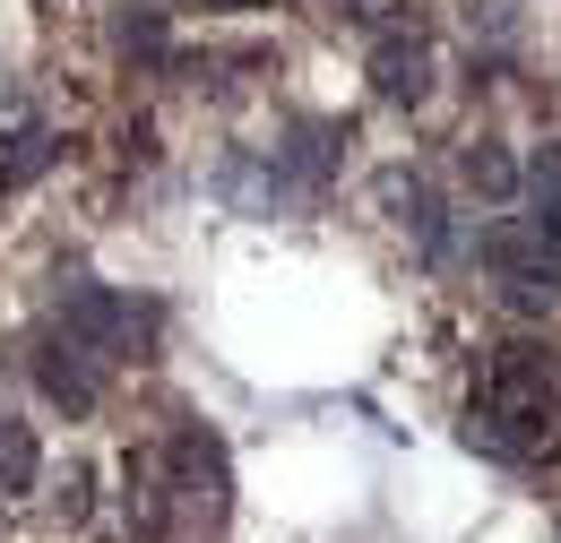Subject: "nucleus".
I'll list each match as a JSON object with an SVG mask.
<instances>
[{"label": "nucleus", "instance_id": "f257e3e1", "mask_svg": "<svg viewBox=\"0 0 561 543\" xmlns=\"http://www.w3.org/2000/svg\"><path fill=\"white\" fill-rule=\"evenodd\" d=\"M476 259L510 285V302H527V311L561 302V242L527 233V224H492V233H476Z\"/></svg>", "mask_w": 561, "mask_h": 543}, {"label": "nucleus", "instance_id": "f03ea898", "mask_svg": "<svg viewBox=\"0 0 561 543\" xmlns=\"http://www.w3.org/2000/svg\"><path fill=\"white\" fill-rule=\"evenodd\" d=\"M147 320H156L147 302L130 311V302H122V293H104V285H70V293H61V337L87 345V354H122L130 328H147Z\"/></svg>", "mask_w": 561, "mask_h": 543}, {"label": "nucleus", "instance_id": "7ed1b4c3", "mask_svg": "<svg viewBox=\"0 0 561 543\" xmlns=\"http://www.w3.org/2000/svg\"><path fill=\"white\" fill-rule=\"evenodd\" d=\"M173 475H182L191 500H208V518H225L233 475H225V440H216L208 423H182V440H173Z\"/></svg>", "mask_w": 561, "mask_h": 543}, {"label": "nucleus", "instance_id": "20e7f679", "mask_svg": "<svg viewBox=\"0 0 561 543\" xmlns=\"http://www.w3.org/2000/svg\"><path fill=\"white\" fill-rule=\"evenodd\" d=\"M337 155H346V122H294L277 147V173L285 182H329Z\"/></svg>", "mask_w": 561, "mask_h": 543}, {"label": "nucleus", "instance_id": "39448f33", "mask_svg": "<svg viewBox=\"0 0 561 543\" xmlns=\"http://www.w3.org/2000/svg\"><path fill=\"white\" fill-rule=\"evenodd\" d=\"M371 95H380V104H423V95H432V53H423L415 35H407V44L389 35V44L371 53Z\"/></svg>", "mask_w": 561, "mask_h": 543}, {"label": "nucleus", "instance_id": "423d86ee", "mask_svg": "<svg viewBox=\"0 0 561 543\" xmlns=\"http://www.w3.org/2000/svg\"><path fill=\"white\" fill-rule=\"evenodd\" d=\"M35 380H44V397H53L61 414H87V406H95V389H104V380H95V354H87V345H70V337L35 362Z\"/></svg>", "mask_w": 561, "mask_h": 543}, {"label": "nucleus", "instance_id": "0eeeda50", "mask_svg": "<svg viewBox=\"0 0 561 543\" xmlns=\"http://www.w3.org/2000/svg\"><path fill=\"white\" fill-rule=\"evenodd\" d=\"M53 164H61V138H53V130H9V138H0V182H9V190L44 182Z\"/></svg>", "mask_w": 561, "mask_h": 543}, {"label": "nucleus", "instance_id": "6e6552de", "mask_svg": "<svg viewBox=\"0 0 561 543\" xmlns=\"http://www.w3.org/2000/svg\"><path fill=\"white\" fill-rule=\"evenodd\" d=\"M527 233L561 242V147H545V155L527 164Z\"/></svg>", "mask_w": 561, "mask_h": 543}, {"label": "nucleus", "instance_id": "1a4fd4ad", "mask_svg": "<svg viewBox=\"0 0 561 543\" xmlns=\"http://www.w3.org/2000/svg\"><path fill=\"white\" fill-rule=\"evenodd\" d=\"M44 475V449H35V431L18 423V414H0V492H35Z\"/></svg>", "mask_w": 561, "mask_h": 543}, {"label": "nucleus", "instance_id": "9d476101", "mask_svg": "<svg viewBox=\"0 0 561 543\" xmlns=\"http://www.w3.org/2000/svg\"><path fill=\"white\" fill-rule=\"evenodd\" d=\"M113 44H122L130 61H164V44H173V35H164V9H122V18H113Z\"/></svg>", "mask_w": 561, "mask_h": 543}, {"label": "nucleus", "instance_id": "9b49d317", "mask_svg": "<svg viewBox=\"0 0 561 543\" xmlns=\"http://www.w3.org/2000/svg\"><path fill=\"white\" fill-rule=\"evenodd\" d=\"M467 182H476L484 199H510V190H518V164H510V147L476 138V147H467Z\"/></svg>", "mask_w": 561, "mask_h": 543}, {"label": "nucleus", "instance_id": "f8f14e48", "mask_svg": "<svg viewBox=\"0 0 561 543\" xmlns=\"http://www.w3.org/2000/svg\"><path fill=\"white\" fill-rule=\"evenodd\" d=\"M467 26L476 35H510L518 26V0H467Z\"/></svg>", "mask_w": 561, "mask_h": 543}]
</instances>
